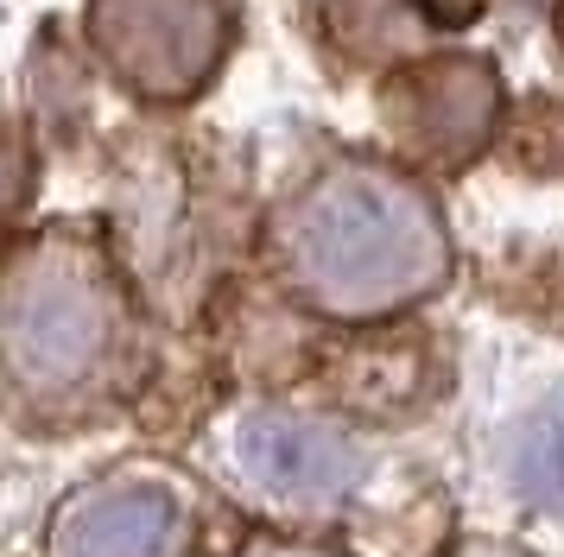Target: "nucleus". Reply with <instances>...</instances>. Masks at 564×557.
<instances>
[{
	"instance_id": "nucleus-3",
	"label": "nucleus",
	"mask_w": 564,
	"mask_h": 557,
	"mask_svg": "<svg viewBox=\"0 0 564 557\" xmlns=\"http://www.w3.org/2000/svg\"><path fill=\"white\" fill-rule=\"evenodd\" d=\"M96 25H102V45L115 51V64L133 83H147L153 96H178L184 83H197L216 51L209 0H102Z\"/></svg>"
},
{
	"instance_id": "nucleus-1",
	"label": "nucleus",
	"mask_w": 564,
	"mask_h": 557,
	"mask_svg": "<svg viewBox=\"0 0 564 557\" xmlns=\"http://www.w3.org/2000/svg\"><path fill=\"white\" fill-rule=\"evenodd\" d=\"M285 260L311 304L336 317H375L432 292L451 266V248L437 209L412 184L375 165H343L292 203Z\"/></svg>"
},
{
	"instance_id": "nucleus-5",
	"label": "nucleus",
	"mask_w": 564,
	"mask_h": 557,
	"mask_svg": "<svg viewBox=\"0 0 564 557\" xmlns=\"http://www.w3.org/2000/svg\"><path fill=\"white\" fill-rule=\"evenodd\" d=\"M508 481L527 506L564 513V393L527 412L508 437Z\"/></svg>"
},
{
	"instance_id": "nucleus-2",
	"label": "nucleus",
	"mask_w": 564,
	"mask_h": 557,
	"mask_svg": "<svg viewBox=\"0 0 564 557\" xmlns=\"http://www.w3.org/2000/svg\"><path fill=\"white\" fill-rule=\"evenodd\" d=\"M115 342L108 285L77 253H32L0 298V354L32 386H77Z\"/></svg>"
},
{
	"instance_id": "nucleus-4",
	"label": "nucleus",
	"mask_w": 564,
	"mask_h": 557,
	"mask_svg": "<svg viewBox=\"0 0 564 557\" xmlns=\"http://www.w3.org/2000/svg\"><path fill=\"white\" fill-rule=\"evenodd\" d=\"M248 462H254L260 476L285 488V494H299V501H330L343 494L349 481H356V450L324 425H299V418H260L248 430Z\"/></svg>"
}]
</instances>
